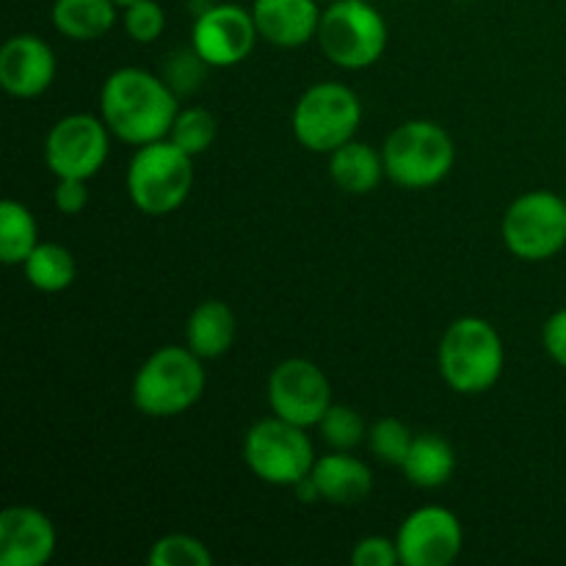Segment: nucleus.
<instances>
[{"mask_svg":"<svg viewBox=\"0 0 566 566\" xmlns=\"http://www.w3.org/2000/svg\"><path fill=\"white\" fill-rule=\"evenodd\" d=\"M177 99L180 97L164 77L138 66H122L111 72L99 88V116L111 136L133 147H144L169 138L171 125L180 114Z\"/></svg>","mask_w":566,"mask_h":566,"instance_id":"nucleus-1","label":"nucleus"},{"mask_svg":"<svg viewBox=\"0 0 566 566\" xmlns=\"http://www.w3.org/2000/svg\"><path fill=\"white\" fill-rule=\"evenodd\" d=\"M437 368L442 381L459 396H481L492 390L506 368L501 332L479 315L457 318L442 332Z\"/></svg>","mask_w":566,"mask_h":566,"instance_id":"nucleus-2","label":"nucleus"},{"mask_svg":"<svg viewBox=\"0 0 566 566\" xmlns=\"http://www.w3.org/2000/svg\"><path fill=\"white\" fill-rule=\"evenodd\" d=\"M202 363L188 346H164L149 354L130 390L138 412L158 420L188 412L208 385Z\"/></svg>","mask_w":566,"mask_h":566,"instance_id":"nucleus-3","label":"nucleus"},{"mask_svg":"<svg viewBox=\"0 0 566 566\" xmlns=\"http://www.w3.org/2000/svg\"><path fill=\"white\" fill-rule=\"evenodd\" d=\"M387 180L409 191L434 188L451 175L457 147L451 133L431 119H409L398 125L381 144Z\"/></svg>","mask_w":566,"mask_h":566,"instance_id":"nucleus-4","label":"nucleus"},{"mask_svg":"<svg viewBox=\"0 0 566 566\" xmlns=\"http://www.w3.org/2000/svg\"><path fill=\"white\" fill-rule=\"evenodd\" d=\"M127 197L142 213L169 216L182 208L193 188V158L171 138L144 144L127 164Z\"/></svg>","mask_w":566,"mask_h":566,"instance_id":"nucleus-5","label":"nucleus"},{"mask_svg":"<svg viewBox=\"0 0 566 566\" xmlns=\"http://www.w3.org/2000/svg\"><path fill=\"white\" fill-rule=\"evenodd\" d=\"M315 39L332 64L359 72L374 66L385 55L390 31L370 0H332L321 11Z\"/></svg>","mask_w":566,"mask_h":566,"instance_id":"nucleus-6","label":"nucleus"},{"mask_svg":"<svg viewBox=\"0 0 566 566\" xmlns=\"http://www.w3.org/2000/svg\"><path fill=\"white\" fill-rule=\"evenodd\" d=\"M363 122V103L346 83L321 81L304 88L293 105L291 127L304 149L318 155L335 153L352 142Z\"/></svg>","mask_w":566,"mask_h":566,"instance_id":"nucleus-7","label":"nucleus"},{"mask_svg":"<svg viewBox=\"0 0 566 566\" xmlns=\"http://www.w3.org/2000/svg\"><path fill=\"white\" fill-rule=\"evenodd\" d=\"M315 459L307 429L276 415L258 420L243 437V462L271 486H296L313 473Z\"/></svg>","mask_w":566,"mask_h":566,"instance_id":"nucleus-8","label":"nucleus"},{"mask_svg":"<svg viewBox=\"0 0 566 566\" xmlns=\"http://www.w3.org/2000/svg\"><path fill=\"white\" fill-rule=\"evenodd\" d=\"M501 235L509 252L525 263H545L566 249V197L536 188L506 208Z\"/></svg>","mask_w":566,"mask_h":566,"instance_id":"nucleus-9","label":"nucleus"},{"mask_svg":"<svg viewBox=\"0 0 566 566\" xmlns=\"http://www.w3.org/2000/svg\"><path fill=\"white\" fill-rule=\"evenodd\" d=\"M111 153V130L103 116L70 114L50 127L44 138V164L55 180L77 177L92 180Z\"/></svg>","mask_w":566,"mask_h":566,"instance_id":"nucleus-10","label":"nucleus"},{"mask_svg":"<svg viewBox=\"0 0 566 566\" xmlns=\"http://www.w3.org/2000/svg\"><path fill=\"white\" fill-rule=\"evenodd\" d=\"M269 407L276 418L302 429L318 426L332 407V385L324 370L304 357L282 359L269 376Z\"/></svg>","mask_w":566,"mask_h":566,"instance_id":"nucleus-11","label":"nucleus"},{"mask_svg":"<svg viewBox=\"0 0 566 566\" xmlns=\"http://www.w3.org/2000/svg\"><path fill=\"white\" fill-rule=\"evenodd\" d=\"M260 31L252 9L238 3H213L202 9L191 28V48L208 61V66L230 70L247 61L258 44Z\"/></svg>","mask_w":566,"mask_h":566,"instance_id":"nucleus-12","label":"nucleus"},{"mask_svg":"<svg viewBox=\"0 0 566 566\" xmlns=\"http://www.w3.org/2000/svg\"><path fill=\"white\" fill-rule=\"evenodd\" d=\"M403 566H448L464 547V528L451 509L420 506L396 534Z\"/></svg>","mask_w":566,"mask_h":566,"instance_id":"nucleus-13","label":"nucleus"},{"mask_svg":"<svg viewBox=\"0 0 566 566\" xmlns=\"http://www.w3.org/2000/svg\"><path fill=\"white\" fill-rule=\"evenodd\" d=\"M55 53L36 33H17L0 48V86L6 94L33 99L55 81Z\"/></svg>","mask_w":566,"mask_h":566,"instance_id":"nucleus-14","label":"nucleus"},{"mask_svg":"<svg viewBox=\"0 0 566 566\" xmlns=\"http://www.w3.org/2000/svg\"><path fill=\"white\" fill-rule=\"evenodd\" d=\"M53 520L33 506H9L0 514V566H44L55 556Z\"/></svg>","mask_w":566,"mask_h":566,"instance_id":"nucleus-15","label":"nucleus"},{"mask_svg":"<svg viewBox=\"0 0 566 566\" xmlns=\"http://www.w3.org/2000/svg\"><path fill=\"white\" fill-rule=\"evenodd\" d=\"M318 0H254L252 17L260 39L274 48H302L318 36L321 25Z\"/></svg>","mask_w":566,"mask_h":566,"instance_id":"nucleus-16","label":"nucleus"},{"mask_svg":"<svg viewBox=\"0 0 566 566\" xmlns=\"http://www.w3.org/2000/svg\"><path fill=\"white\" fill-rule=\"evenodd\" d=\"M313 481L321 501L332 506H359L374 492V473L363 459L348 451H332L318 457L313 464Z\"/></svg>","mask_w":566,"mask_h":566,"instance_id":"nucleus-17","label":"nucleus"},{"mask_svg":"<svg viewBox=\"0 0 566 566\" xmlns=\"http://www.w3.org/2000/svg\"><path fill=\"white\" fill-rule=\"evenodd\" d=\"M238 321L230 304L219 298L197 304L188 315L186 324V346L197 354L199 359H219L235 346Z\"/></svg>","mask_w":566,"mask_h":566,"instance_id":"nucleus-18","label":"nucleus"},{"mask_svg":"<svg viewBox=\"0 0 566 566\" xmlns=\"http://www.w3.org/2000/svg\"><path fill=\"white\" fill-rule=\"evenodd\" d=\"M329 177L340 191L365 197V193L376 191V186L381 182V177H387V171L381 153H376L370 144L352 138L343 147H337L335 153H329Z\"/></svg>","mask_w":566,"mask_h":566,"instance_id":"nucleus-19","label":"nucleus"},{"mask_svg":"<svg viewBox=\"0 0 566 566\" xmlns=\"http://www.w3.org/2000/svg\"><path fill=\"white\" fill-rule=\"evenodd\" d=\"M53 28L72 42H97L119 20L114 0H55Z\"/></svg>","mask_w":566,"mask_h":566,"instance_id":"nucleus-20","label":"nucleus"},{"mask_svg":"<svg viewBox=\"0 0 566 566\" xmlns=\"http://www.w3.org/2000/svg\"><path fill=\"white\" fill-rule=\"evenodd\" d=\"M401 470L418 490H440L457 473V451L440 434H415Z\"/></svg>","mask_w":566,"mask_h":566,"instance_id":"nucleus-21","label":"nucleus"},{"mask_svg":"<svg viewBox=\"0 0 566 566\" xmlns=\"http://www.w3.org/2000/svg\"><path fill=\"white\" fill-rule=\"evenodd\" d=\"M22 271H25V280L31 282V287H36L39 293L66 291L77 276V265L70 249L53 241H39L36 249L22 263Z\"/></svg>","mask_w":566,"mask_h":566,"instance_id":"nucleus-22","label":"nucleus"},{"mask_svg":"<svg viewBox=\"0 0 566 566\" xmlns=\"http://www.w3.org/2000/svg\"><path fill=\"white\" fill-rule=\"evenodd\" d=\"M39 227L31 210L17 199L0 202V260L3 265H22L36 249Z\"/></svg>","mask_w":566,"mask_h":566,"instance_id":"nucleus-23","label":"nucleus"},{"mask_svg":"<svg viewBox=\"0 0 566 566\" xmlns=\"http://www.w3.org/2000/svg\"><path fill=\"white\" fill-rule=\"evenodd\" d=\"M216 136H219V122L202 105H191V108H180L175 125H171L169 138L188 153L191 158H199V155L208 153L216 144Z\"/></svg>","mask_w":566,"mask_h":566,"instance_id":"nucleus-24","label":"nucleus"},{"mask_svg":"<svg viewBox=\"0 0 566 566\" xmlns=\"http://www.w3.org/2000/svg\"><path fill=\"white\" fill-rule=\"evenodd\" d=\"M149 566H210L213 553L191 534H166L149 547Z\"/></svg>","mask_w":566,"mask_h":566,"instance_id":"nucleus-25","label":"nucleus"},{"mask_svg":"<svg viewBox=\"0 0 566 566\" xmlns=\"http://www.w3.org/2000/svg\"><path fill=\"white\" fill-rule=\"evenodd\" d=\"M321 440L332 448V451H352L359 442L368 440V426H365L363 415L354 412L352 407L343 403H332L326 415L318 423Z\"/></svg>","mask_w":566,"mask_h":566,"instance_id":"nucleus-26","label":"nucleus"},{"mask_svg":"<svg viewBox=\"0 0 566 566\" xmlns=\"http://www.w3.org/2000/svg\"><path fill=\"white\" fill-rule=\"evenodd\" d=\"M412 442L415 434L398 418H379L374 426H368L370 451L376 453V459H381L385 464H392V468H401Z\"/></svg>","mask_w":566,"mask_h":566,"instance_id":"nucleus-27","label":"nucleus"},{"mask_svg":"<svg viewBox=\"0 0 566 566\" xmlns=\"http://www.w3.org/2000/svg\"><path fill=\"white\" fill-rule=\"evenodd\" d=\"M208 61L193 48L175 50V53H169V59L164 64V81L175 88L177 97H188V94H193L202 86L205 77H208Z\"/></svg>","mask_w":566,"mask_h":566,"instance_id":"nucleus-28","label":"nucleus"},{"mask_svg":"<svg viewBox=\"0 0 566 566\" xmlns=\"http://www.w3.org/2000/svg\"><path fill=\"white\" fill-rule=\"evenodd\" d=\"M122 25L125 33L138 44H153L164 36L166 14L155 0H136L122 9Z\"/></svg>","mask_w":566,"mask_h":566,"instance_id":"nucleus-29","label":"nucleus"},{"mask_svg":"<svg viewBox=\"0 0 566 566\" xmlns=\"http://www.w3.org/2000/svg\"><path fill=\"white\" fill-rule=\"evenodd\" d=\"M401 556H398L396 539H387V536H365L352 551L354 566H396Z\"/></svg>","mask_w":566,"mask_h":566,"instance_id":"nucleus-30","label":"nucleus"},{"mask_svg":"<svg viewBox=\"0 0 566 566\" xmlns=\"http://www.w3.org/2000/svg\"><path fill=\"white\" fill-rule=\"evenodd\" d=\"M88 180H77V177H61L55 182V193L53 202L59 208V213L64 216H77L86 210L88 205Z\"/></svg>","mask_w":566,"mask_h":566,"instance_id":"nucleus-31","label":"nucleus"},{"mask_svg":"<svg viewBox=\"0 0 566 566\" xmlns=\"http://www.w3.org/2000/svg\"><path fill=\"white\" fill-rule=\"evenodd\" d=\"M542 346L547 357L566 370V310H558L542 326Z\"/></svg>","mask_w":566,"mask_h":566,"instance_id":"nucleus-32","label":"nucleus"},{"mask_svg":"<svg viewBox=\"0 0 566 566\" xmlns=\"http://www.w3.org/2000/svg\"><path fill=\"white\" fill-rule=\"evenodd\" d=\"M293 492H296V497L302 503H318L321 501V492H318V486H315L313 475H307V479L298 481V484L293 486Z\"/></svg>","mask_w":566,"mask_h":566,"instance_id":"nucleus-33","label":"nucleus"},{"mask_svg":"<svg viewBox=\"0 0 566 566\" xmlns=\"http://www.w3.org/2000/svg\"><path fill=\"white\" fill-rule=\"evenodd\" d=\"M116 6H119V9H125V6H130V3H136V0H114Z\"/></svg>","mask_w":566,"mask_h":566,"instance_id":"nucleus-34","label":"nucleus"},{"mask_svg":"<svg viewBox=\"0 0 566 566\" xmlns=\"http://www.w3.org/2000/svg\"><path fill=\"white\" fill-rule=\"evenodd\" d=\"M318 3H332V0H318Z\"/></svg>","mask_w":566,"mask_h":566,"instance_id":"nucleus-35","label":"nucleus"}]
</instances>
